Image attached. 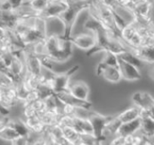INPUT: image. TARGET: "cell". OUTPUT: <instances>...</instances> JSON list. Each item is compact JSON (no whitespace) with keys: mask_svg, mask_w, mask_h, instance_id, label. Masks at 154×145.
I'll use <instances>...</instances> for the list:
<instances>
[{"mask_svg":"<svg viewBox=\"0 0 154 145\" xmlns=\"http://www.w3.org/2000/svg\"><path fill=\"white\" fill-rule=\"evenodd\" d=\"M46 41V56L53 63H64L73 55V45L69 39L60 35L49 34Z\"/></svg>","mask_w":154,"mask_h":145,"instance_id":"6da1fadb","label":"cell"},{"mask_svg":"<svg viewBox=\"0 0 154 145\" xmlns=\"http://www.w3.org/2000/svg\"><path fill=\"white\" fill-rule=\"evenodd\" d=\"M79 70V65H76L62 73L52 72L51 74V87L54 94L68 91L69 87L71 83L70 80L72 76Z\"/></svg>","mask_w":154,"mask_h":145,"instance_id":"7a4b0ae2","label":"cell"},{"mask_svg":"<svg viewBox=\"0 0 154 145\" xmlns=\"http://www.w3.org/2000/svg\"><path fill=\"white\" fill-rule=\"evenodd\" d=\"M120 39L125 44L127 48H136L142 47L143 39L139 33L137 24H127L120 31Z\"/></svg>","mask_w":154,"mask_h":145,"instance_id":"3957f363","label":"cell"},{"mask_svg":"<svg viewBox=\"0 0 154 145\" xmlns=\"http://www.w3.org/2000/svg\"><path fill=\"white\" fill-rule=\"evenodd\" d=\"M23 51H19L14 54V57L12 59L11 65L7 70L9 74L12 76L13 80L16 84H19L23 82V77L26 74L25 64L23 58Z\"/></svg>","mask_w":154,"mask_h":145,"instance_id":"277c9868","label":"cell"},{"mask_svg":"<svg viewBox=\"0 0 154 145\" xmlns=\"http://www.w3.org/2000/svg\"><path fill=\"white\" fill-rule=\"evenodd\" d=\"M23 58L25 64L26 74L42 76L43 73V66L42 64V59L39 56L33 54L29 48H26L23 51Z\"/></svg>","mask_w":154,"mask_h":145,"instance_id":"5b68a950","label":"cell"},{"mask_svg":"<svg viewBox=\"0 0 154 145\" xmlns=\"http://www.w3.org/2000/svg\"><path fill=\"white\" fill-rule=\"evenodd\" d=\"M74 47L85 51H89L97 46V37L95 34L89 31L79 32L72 35L69 39Z\"/></svg>","mask_w":154,"mask_h":145,"instance_id":"8992f818","label":"cell"},{"mask_svg":"<svg viewBox=\"0 0 154 145\" xmlns=\"http://www.w3.org/2000/svg\"><path fill=\"white\" fill-rule=\"evenodd\" d=\"M114 116H104L96 111H93L92 115L89 117V120L93 126L94 135L96 139L99 142L104 143V133L106 128L108 122L113 118Z\"/></svg>","mask_w":154,"mask_h":145,"instance_id":"52a82bcc","label":"cell"},{"mask_svg":"<svg viewBox=\"0 0 154 145\" xmlns=\"http://www.w3.org/2000/svg\"><path fill=\"white\" fill-rule=\"evenodd\" d=\"M96 74L97 76L102 77L110 83H118L123 80L120 69L118 67L107 66L103 62H100L97 65Z\"/></svg>","mask_w":154,"mask_h":145,"instance_id":"ba28073f","label":"cell"},{"mask_svg":"<svg viewBox=\"0 0 154 145\" xmlns=\"http://www.w3.org/2000/svg\"><path fill=\"white\" fill-rule=\"evenodd\" d=\"M19 103L15 86L9 88H0V106L7 110L14 109Z\"/></svg>","mask_w":154,"mask_h":145,"instance_id":"9c48e42d","label":"cell"},{"mask_svg":"<svg viewBox=\"0 0 154 145\" xmlns=\"http://www.w3.org/2000/svg\"><path fill=\"white\" fill-rule=\"evenodd\" d=\"M74 98L82 100V101H89V94L90 89L87 83L83 81H77L75 83H70L68 91Z\"/></svg>","mask_w":154,"mask_h":145,"instance_id":"30bf717a","label":"cell"},{"mask_svg":"<svg viewBox=\"0 0 154 145\" xmlns=\"http://www.w3.org/2000/svg\"><path fill=\"white\" fill-rule=\"evenodd\" d=\"M119 69L123 77V80L127 82H137L142 79V72L138 67L123 62H119Z\"/></svg>","mask_w":154,"mask_h":145,"instance_id":"8fae6325","label":"cell"},{"mask_svg":"<svg viewBox=\"0 0 154 145\" xmlns=\"http://www.w3.org/2000/svg\"><path fill=\"white\" fill-rule=\"evenodd\" d=\"M69 3H51L49 6L38 16H41L44 20H50L52 18L60 17V14L68 8Z\"/></svg>","mask_w":154,"mask_h":145,"instance_id":"7c38bea8","label":"cell"},{"mask_svg":"<svg viewBox=\"0 0 154 145\" xmlns=\"http://www.w3.org/2000/svg\"><path fill=\"white\" fill-rule=\"evenodd\" d=\"M134 55H135L144 64L154 65V47L153 46H143L136 48H129Z\"/></svg>","mask_w":154,"mask_h":145,"instance_id":"4fadbf2b","label":"cell"},{"mask_svg":"<svg viewBox=\"0 0 154 145\" xmlns=\"http://www.w3.org/2000/svg\"><path fill=\"white\" fill-rule=\"evenodd\" d=\"M142 115H143V110L137 106L134 105L133 107H130L125 110L117 114L116 118L121 124H125L134 121L136 119H140L142 117Z\"/></svg>","mask_w":154,"mask_h":145,"instance_id":"5bb4252c","label":"cell"},{"mask_svg":"<svg viewBox=\"0 0 154 145\" xmlns=\"http://www.w3.org/2000/svg\"><path fill=\"white\" fill-rule=\"evenodd\" d=\"M140 134L148 140L154 139V119L148 117L143 112L141 117V130Z\"/></svg>","mask_w":154,"mask_h":145,"instance_id":"9a60e30c","label":"cell"},{"mask_svg":"<svg viewBox=\"0 0 154 145\" xmlns=\"http://www.w3.org/2000/svg\"><path fill=\"white\" fill-rule=\"evenodd\" d=\"M73 127L79 132V134L83 136H95L93 126L89 119L79 118L74 117V126Z\"/></svg>","mask_w":154,"mask_h":145,"instance_id":"2e32d148","label":"cell"},{"mask_svg":"<svg viewBox=\"0 0 154 145\" xmlns=\"http://www.w3.org/2000/svg\"><path fill=\"white\" fill-rule=\"evenodd\" d=\"M140 130H141V118L129 123L122 124L116 132V135H121V136L134 135L136 134H139Z\"/></svg>","mask_w":154,"mask_h":145,"instance_id":"e0dca14e","label":"cell"},{"mask_svg":"<svg viewBox=\"0 0 154 145\" xmlns=\"http://www.w3.org/2000/svg\"><path fill=\"white\" fill-rule=\"evenodd\" d=\"M24 122L32 134H34V135H37L40 136L45 135L47 128L42 123L39 116H34V117H32L29 118H25Z\"/></svg>","mask_w":154,"mask_h":145,"instance_id":"ac0fdd59","label":"cell"},{"mask_svg":"<svg viewBox=\"0 0 154 145\" xmlns=\"http://www.w3.org/2000/svg\"><path fill=\"white\" fill-rule=\"evenodd\" d=\"M62 114L60 112H54L51 110H46L45 112L39 115V117L42 121V123L44 125L46 128H50L53 126H56L58 124V120Z\"/></svg>","mask_w":154,"mask_h":145,"instance_id":"d6986e66","label":"cell"},{"mask_svg":"<svg viewBox=\"0 0 154 145\" xmlns=\"http://www.w3.org/2000/svg\"><path fill=\"white\" fill-rule=\"evenodd\" d=\"M8 125L15 130V132L18 134L19 136H25L31 138L32 133L25 125L24 120L23 119H11L8 120Z\"/></svg>","mask_w":154,"mask_h":145,"instance_id":"ffe728a7","label":"cell"},{"mask_svg":"<svg viewBox=\"0 0 154 145\" xmlns=\"http://www.w3.org/2000/svg\"><path fill=\"white\" fill-rule=\"evenodd\" d=\"M62 134H63V138L72 144H77L78 143H79L81 141V135L72 126L63 127Z\"/></svg>","mask_w":154,"mask_h":145,"instance_id":"44dd1931","label":"cell"},{"mask_svg":"<svg viewBox=\"0 0 154 145\" xmlns=\"http://www.w3.org/2000/svg\"><path fill=\"white\" fill-rule=\"evenodd\" d=\"M118 57H119V60L125 62L127 64H130L132 65H134V66L138 67L139 69H141L143 67V65H144L143 62H142L135 55H134L129 50H126L125 52L122 53L121 55L118 56Z\"/></svg>","mask_w":154,"mask_h":145,"instance_id":"7402d4cb","label":"cell"},{"mask_svg":"<svg viewBox=\"0 0 154 145\" xmlns=\"http://www.w3.org/2000/svg\"><path fill=\"white\" fill-rule=\"evenodd\" d=\"M51 4V0H32L27 4L29 8L36 14L40 15Z\"/></svg>","mask_w":154,"mask_h":145,"instance_id":"603a6c76","label":"cell"},{"mask_svg":"<svg viewBox=\"0 0 154 145\" xmlns=\"http://www.w3.org/2000/svg\"><path fill=\"white\" fill-rule=\"evenodd\" d=\"M18 134L8 124L0 129V139L5 142L12 143L18 137Z\"/></svg>","mask_w":154,"mask_h":145,"instance_id":"cb8c5ba5","label":"cell"},{"mask_svg":"<svg viewBox=\"0 0 154 145\" xmlns=\"http://www.w3.org/2000/svg\"><path fill=\"white\" fill-rule=\"evenodd\" d=\"M45 39L37 41L27 48H29L33 54L39 56L40 57H44V56H46V41H45Z\"/></svg>","mask_w":154,"mask_h":145,"instance_id":"d4e9b609","label":"cell"},{"mask_svg":"<svg viewBox=\"0 0 154 145\" xmlns=\"http://www.w3.org/2000/svg\"><path fill=\"white\" fill-rule=\"evenodd\" d=\"M105 65L107 66H114V67H118L119 68V57L117 55L110 53V52H106L104 53V57L102 61Z\"/></svg>","mask_w":154,"mask_h":145,"instance_id":"484cf974","label":"cell"},{"mask_svg":"<svg viewBox=\"0 0 154 145\" xmlns=\"http://www.w3.org/2000/svg\"><path fill=\"white\" fill-rule=\"evenodd\" d=\"M14 86H15V83L9 73L7 71H0V88H9Z\"/></svg>","mask_w":154,"mask_h":145,"instance_id":"4316f807","label":"cell"},{"mask_svg":"<svg viewBox=\"0 0 154 145\" xmlns=\"http://www.w3.org/2000/svg\"><path fill=\"white\" fill-rule=\"evenodd\" d=\"M31 106V108L34 110V112L39 116L42 113L45 112L47 110V104H46V100H42V99H38L35 101H33L32 103L29 104ZM26 106V105H25Z\"/></svg>","mask_w":154,"mask_h":145,"instance_id":"83f0119b","label":"cell"},{"mask_svg":"<svg viewBox=\"0 0 154 145\" xmlns=\"http://www.w3.org/2000/svg\"><path fill=\"white\" fill-rule=\"evenodd\" d=\"M132 137L133 135H128V136L116 135L113 138L109 139L108 145H130Z\"/></svg>","mask_w":154,"mask_h":145,"instance_id":"f1b7e54d","label":"cell"},{"mask_svg":"<svg viewBox=\"0 0 154 145\" xmlns=\"http://www.w3.org/2000/svg\"><path fill=\"white\" fill-rule=\"evenodd\" d=\"M59 126H60L61 128L63 127H68V126H74V117L71 116H66V115H61L58 120V124Z\"/></svg>","mask_w":154,"mask_h":145,"instance_id":"f546056e","label":"cell"},{"mask_svg":"<svg viewBox=\"0 0 154 145\" xmlns=\"http://www.w3.org/2000/svg\"><path fill=\"white\" fill-rule=\"evenodd\" d=\"M29 137H25V136H18L14 141H13L11 143L12 145H31Z\"/></svg>","mask_w":154,"mask_h":145,"instance_id":"4dcf8cb0","label":"cell"},{"mask_svg":"<svg viewBox=\"0 0 154 145\" xmlns=\"http://www.w3.org/2000/svg\"><path fill=\"white\" fill-rule=\"evenodd\" d=\"M144 141H145V138L139 133V134L133 135L130 145H143Z\"/></svg>","mask_w":154,"mask_h":145,"instance_id":"1f68e13d","label":"cell"},{"mask_svg":"<svg viewBox=\"0 0 154 145\" xmlns=\"http://www.w3.org/2000/svg\"><path fill=\"white\" fill-rule=\"evenodd\" d=\"M0 10L4 12H9L13 11L14 9L8 0H0Z\"/></svg>","mask_w":154,"mask_h":145,"instance_id":"d6a6232c","label":"cell"},{"mask_svg":"<svg viewBox=\"0 0 154 145\" xmlns=\"http://www.w3.org/2000/svg\"><path fill=\"white\" fill-rule=\"evenodd\" d=\"M100 3L102 4H104L106 7H109L111 9H115L116 7H117V2L116 0H100Z\"/></svg>","mask_w":154,"mask_h":145,"instance_id":"836d02e7","label":"cell"},{"mask_svg":"<svg viewBox=\"0 0 154 145\" xmlns=\"http://www.w3.org/2000/svg\"><path fill=\"white\" fill-rule=\"evenodd\" d=\"M8 2L11 4L14 10H16V9H18L19 7H21L22 5L24 4L23 0H8Z\"/></svg>","mask_w":154,"mask_h":145,"instance_id":"e575fe53","label":"cell"},{"mask_svg":"<svg viewBox=\"0 0 154 145\" xmlns=\"http://www.w3.org/2000/svg\"><path fill=\"white\" fill-rule=\"evenodd\" d=\"M143 1H144V0H129V2L131 3V4L133 6L137 4H139V3H141V2H143Z\"/></svg>","mask_w":154,"mask_h":145,"instance_id":"d590c367","label":"cell"},{"mask_svg":"<svg viewBox=\"0 0 154 145\" xmlns=\"http://www.w3.org/2000/svg\"><path fill=\"white\" fill-rule=\"evenodd\" d=\"M143 145H154L153 142L152 140H148V139H145V141L143 142Z\"/></svg>","mask_w":154,"mask_h":145,"instance_id":"8d00e7d4","label":"cell"},{"mask_svg":"<svg viewBox=\"0 0 154 145\" xmlns=\"http://www.w3.org/2000/svg\"><path fill=\"white\" fill-rule=\"evenodd\" d=\"M150 76H151V78L154 81V65H152V68L150 70Z\"/></svg>","mask_w":154,"mask_h":145,"instance_id":"74e56055","label":"cell"},{"mask_svg":"<svg viewBox=\"0 0 154 145\" xmlns=\"http://www.w3.org/2000/svg\"><path fill=\"white\" fill-rule=\"evenodd\" d=\"M88 1L91 2L93 4H97V3H99V2H100V0H88Z\"/></svg>","mask_w":154,"mask_h":145,"instance_id":"f35d334b","label":"cell"},{"mask_svg":"<svg viewBox=\"0 0 154 145\" xmlns=\"http://www.w3.org/2000/svg\"><path fill=\"white\" fill-rule=\"evenodd\" d=\"M32 0H23V2H24V4H28L29 2H31Z\"/></svg>","mask_w":154,"mask_h":145,"instance_id":"ab89813d","label":"cell"}]
</instances>
